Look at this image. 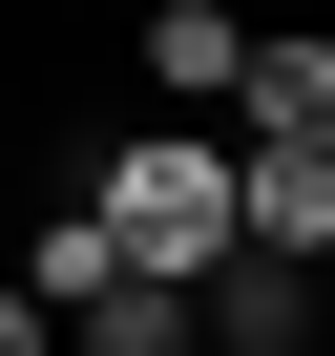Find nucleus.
I'll return each instance as SVG.
<instances>
[{
  "label": "nucleus",
  "mask_w": 335,
  "mask_h": 356,
  "mask_svg": "<svg viewBox=\"0 0 335 356\" xmlns=\"http://www.w3.org/2000/svg\"><path fill=\"white\" fill-rule=\"evenodd\" d=\"M0 356H63V314H42V293H22V273H0Z\"/></svg>",
  "instance_id": "6e6552de"
},
{
  "label": "nucleus",
  "mask_w": 335,
  "mask_h": 356,
  "mask_svg": "<svg viewBox=\"0 0 335 356\" xmlns=\"http://www.w3.org/2000/svg\"><path fill=\"white\" fill-rule=\"evenodd\" d=\"M231 126H252V147H293V168H335V22H252Z\"/></svg>",
  "instance_id": "7ed1b4c3"
},
{
  "label": "nucleus",
  "mask_w": 335,
  "mask_h": 356,
  "mask_svg": "<svg viewBox=\"0 0 335 356\" xmlns=\"http://www.w3.org/2000/svg\"><path fill=\"white\" fill-rule=\"evenodd\" d=\"M189 356H314V273H293V252H252V231H231V252H210V273H189Z\"/></svg>",
  "instance_id": "f03ea898"
},
{
  "label": "nucleus",
  "mask_w": 335,
  "mask_h": 356,
  "mask_svg": "<svg viewBox=\"0 0 335 356\" xmlns=\"http://www.w3.org/2000/svg\"><path fill=\"white\" fill-rule=\"evenodd\" d=\"M105 273H126V252L84 231V189H42V210H22V293H42V314H84Z\"/></svg>",
  "instance_id": "0eeeda50"
},
{
  "label": "nucleus",
  "mask_w": 335,
  "mask_h": 356,
  "mask_svg": "<svg viewBox=\"0 0 335 356\" xmlns=\"http://www.w3.org/2000/svg\"><path fill=\"white\" fill-rule=\"evenodd\" d=\"M63 356H189V293H168V273H105L63 314Z\"/></svg>",
  "instance_id": "423d86ee"
},
{
  "label": "nucleus",
  "mask_w": 335,
  "mask_h": 356,
  "mask_svg": "<svg viewBox=\"0 0 335 356\" xmlns=\"http://www.w3.org/2000/svg\"><path fill=\"white\" fill-rule=\"evenodd\" d=\"M231 63H252V0H147V105H168V126L231 105Z\"/></svg>",
  "instance_id": "20e7f679"
},
{
  "label": "nucleus",
  "mask_w": 335,
  "mask_h": 356,
  "mask_svg": "<svg viewBox=\"0 0 335 356\" xmlns=\"http://www.w3.org/2000/svg\"><path fill=\"white\" fill-rule=\"evenodd\" d=\"M231 231H252V252H293V273H335V168H293V147H231Z\"/></svg>",
  "instance_id": "39448f33"
},
{
  "label": "nucleus",
  "mask_w": 335,
  "mask_h": 356,
  "mask_svg": "<svg viewBox=\"0 0 335 356\" xmlns=\"http://www.w3.org/2000/svg\"><path fill=\"white\" fill-rule=\"evenodd\" d=\"M84 231H105L126 273H168V293H189V273L231 252V147H210V126H168V105H147V126H126V147L84 168Z\"/></svg>",
  "instance_id": "f257e3e1"
}]
</instances>
